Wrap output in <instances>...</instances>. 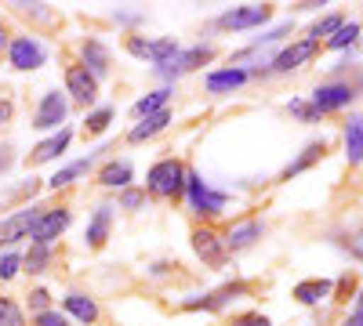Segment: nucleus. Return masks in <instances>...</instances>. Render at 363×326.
Returning a JSON list of instances; mask_svg holds the SVG:
<instances>
[{"instance_id": "nucleus-1", "label": "nucleus", "mask_w": 363, "mask_h": 326, "mask_svg": "<svg viewBox=\"0 0 363 326\" xmlns=\"http://www.w3.org/2000/svg\"><path fill=\"white\" fill-rule=\"evenodd\" d=\"M186 177H189V163L182 156H174V153H167V156L149 163L142 189L157 203H178L182 196H186Z\"/></svg>"}, {"instance_id": "nucleus-2", "label": "nucleus", "mask_w": 363, "mask_h": 326, "mask_svg": "<svg viewBox=\"0 0 363 326\" xmlns=\"http://www.w3.org/2000/svg\"><path fill=\"white\" fill-rule=\"evenodd\" d=\"M186 203H189V211H193L196 225H211L215 218H222V214L229 211L233 196L222 192V189H215L200 170L189 167V177H186Z\"/></svg>"}, {"instance_id": "nucleus-3", "label": "nucleus", "mask_w": 363, "mask_h": 326, "mask_svg": "<svg viewBox=\"0 0 363 326\" xmlns=\"http://www.w3.org/2000/svg\"><path fill=\"white\" fill-rule=\"evenodd\" d=\"M69 225H73V206L69 203H55V206H44L40 203V214H37L33 228H29V243L55 247L69 232Z\"/></svg>"}, {"instance_id": "nucleus-4", "label": "nucleus", "mask_w": 363, "mask_h": 326, "mask_svg": "<svg viewBox=\"0 0 363 326\" xmlns=\"http://www.w3.org/2000/svg\"><path fill=\"white\" fill-rule=\"evenodd\" d=\"M69 98L66 91H58V87H48V91H40L37 105H33V120H29V127L40 131V134H55L62 131L66 120H69Z\"/></svg>"}, {"instance_id": "nucleus-5", "label": "nucleus", "mask_w": 363, "mask_h": 326, "mask_svg": "<svg viewBox=\"0 0 363 326\" xmlns=\"http://www.w3.org/2000/svg\"><path fill=\"white\" fill-rule=\"evenodd\" d=\"M215 54H218V47L211 44V40H200V44H189V47H182L167 66H160V69H153L164 83H171L174 87V80H182V76H189V73H196V69H203L207 62H215Z\"/></svg>"}, {"instance_id": "nucleus-6", "label": "nucleus", "mask_w": 363, "mask_h": 326, "mask_svg": "<svg viewBox=\"0 0 363 326\" xmlns=\"http://www.w3.org/2000/svg\"><path fill=\"white\" fill-rule=\"evenodd\" d=\"M62 80H66V98H69V105H77V109H84V112H91L99 105V95H102V83L91 76L77 58H69V62L62 66Z\"/></svg>"}, {"instance_id": "nucleus-7", "label": "nucleus", "mask_w": 363, "mask_h": 326, "mask_svg": "<svg viewBox=\"0 0 363 326\" xmlns=\"http://www.w3.org/2000/svg\"><path fill=\"white\" fill-rule=\"evenodd\" d=\"M124 51L131 58H138V62L160 69V66H167L171 58L182 51V40L178 37H142V33H131V37H124Z\"/></svg>"}, {"instance_id": "nucleus-8", "label": "nucleus", "mask_w": 363, "mask_h": 326, "mask_svg": "<svg viewBox=\"0 0 363 326\" xmlns=\"http://www.w3.org/2000/svg\"><path fill=\"white\" fill-rule=\"evenodd\" d=\"M4 62L15 73H37V69L48 66V44L33 33H15L8 51H4Z\"/></svg>"}, {"instance_id": "nucleus-9", "label": "nucleus", "mask_w": 363, "mask_h": 326, "mask_svg": "<svg viewBox=\"0 0 363 326\" xmlns=\"http://www.w3.org/2000/svg\"><path fill=\"white\" fill-rule=\"evenodd\" d=\"M244 298H251V283H244V279H233V283H222V286H215V290L200 293V298L182 301L178 308H182V312H225L229 305L244 301Z\"/></svg>"}, {"instance_id": "nucleus-10", "label": "nucleus", "mask_w": 363, "mask_h": 326, "mask_svg": "<svg viewBox=\"0 0 363 326\" xmlns=\"http://www.w3.org/2000/svg\"><path fill=\"white\" fill-rule=\"evenodd\" d=\"M356 95H359V87H356L352 80H327V83H316V87H313L309 105L316 109V116L323 120V116H330V112L349 109V105L356 102Z\"/></svg>"}, {"instance_id": "nucleus-11", "label": "nucleus", "mask_w": 363, "mask_h": 326, "mask_svg": "<svg viewBox=\"0 0 363 326\" xmlns=\"http://www.w3.org/2000/svg\"><path fill=\"white\" fill-rule=\"evenodd\" d=\"M189 247H193V254L203 261V269H225L229 264V250H225V240H222V232L215 228V225H193L189 228Z\"/></svg>"}, {"instance_id": "nucleus-12", "label": "nucleus", "mask_w": 363, "mask_h": 326, "mask_svg": "<svg viewBox=\"0 0 363 326\" xmlns=\"http://www.w3.org/2000/svg\"><path fill=\"white\" fill-rule=\"evenodd\" d=\"M37 214L40 203H26L0 218V250H18V243H29V228H33Z\"/></svg>"}, {"instance_id": "nucleus-13", "label": "nucleus", "mask_w": 363, "mask_h": 326, "mask_svg": "<svg viewBox=\"0 0 363 326\" xmlns=\"http://www.w3.org/2000/svg\"><path fill=\"white\" fill-rule=\"evenodd\" d=\"M269 18H272V4H236L215 18V29H222V33H251V29H262Z\"/></svg>"}, {"instance_id": "nucleus-14", "label": "nucleus", "mask_w": 363, "mask_h": 326, "mask_svg": "<svg viewBox=\"0 0 363 326\" xmlns=\"http://www.w3.org/2000/svg\"><path fill=\"white\" fill-rule=\"evenodd\" d=\"M316 54H320V44H316V40H309V37H301V40H291L287 47H280L277 54L269 58V73H272V76L294 73V69H301L306 62H313Z\"/></svg>"}, {"instance_id": "nucleus-15", "label": "nucleus", "mask_w": 363, "mask_h": 326, "mask_svg": "<svg viewBox=\"0 0 363 326\" xmlns=\"http://www.w3.org/2000/svg\"><path fill=\"white\" fill-rule=\"evenodd\" d=\"M77 62L95 76L99 83L113 73V54H109V47L99 40V37H84L80 44H77Z\"/></svg>"}, {"instance_id": "nucleus-16", "label": "nucleus", "mask_w": 363, "mask_h": 326, "mask_svg": "<svg viewBox=\"0 0 363 326\" xmlns=\"http://www.w3.org/2000/svg\"><path fill=\"white\" fill-rule=\"evenodd\" d=\"M255 76L247 66H218V69H211L203 73V91L207 95H233L240 91V87H247Z\"/></svg>"}, {"instance_id": "nucleus-17", "label": "nucleus", "mask_w": 363, "mask_h": 326, "mask_svg": "<svg viewBox=\"0 0 363 326\" xmlns=\"http://www.w3.org/2000/svg\"><path fill=\"white\" fill-rule=\"evenodd\" d=\"M327 153H330V141H327V138H313V141H306V145H301V153H298L294 160L284 163V170L277 174V182H294V177H301L309 167H316Z\"/></svg>"}, {"instance_id": "nucleus-18", "label": "nucleus", "mask_w": 363, "mask_h": 326, "mask_svg": "<svg viewBox=\"0 0 363 326\" xmlns=\"http://www.w3.org/2000/svg\"><path fill=\"white\" fill-rule=\"evenodd\" d=\"M73 127L66 124L62 131H55V134H48V138H40L37 145H33V153H29V167H44V163H51V160H62L66 153H69V145H73Z\"/></svg>"}, {"instance_id": "nucleus-19", "label": "nucleus", "mask_w": 363, "mask_h": 326, "mask_svg": "<svg viewBox=\"0 0 363 326\" xmlns=\"http://www.w3.org/2000/svg\"><path fill=\"white\" fill-rule=\"evenodd\" d=\"M95 182H99V189H106V192H124V189L135 185V163L124 160V156H113V160H106V163L99 167Z\"/></svg>"}, {"instance_id": "nucleus-20", "label": "nucleus", "mask_w": 363, "mask_h": 326, "mask_svg": "<svg viewBox=\"0 0 363 326\" xmlns=\"http://www.w3.org/2000/svg\"><path fill=\"white\" fill-rule=\"evenodd\" d=\"M62 312L69 315V322H80V326H99L102 322V308L99 301L84 290H66L62 293Z\"/></svg>"}, {"instance_id": "nucleus-21", "label": "nucleus", "mask_w": 363, "mask_h": 326, "mask_svg": "<svg viewBox=\"0 0 363 326\" xmlns=\"http://www.w3.org/2000/svg\"><path fill=\"white\" fill-rule=\"evenodd\" d=\"M262 235H265V221L262 218H244V221H233L222 240H225L229 254H244V250H251L262 240Z\"/></svg>"}, {"instance_id": "nucleus-22", "label": "nucleus", "mask_w": 363, "mask_h": 326, "mask_svg": "<svg viewBox=\"0 0 363 326\" xmlns=\"http://www.w3.org/2000/svg\"><path fill=\"white\" fill-rule=\"evenodd\" d=\"M291 298L301 308H320V305H327L330 298H335V279H320V276L301 279V283L291 286Z\"/></svg>"}, {"instance_id": "nucleus-23", "label": "nucleus", "mask_w": 363, "mask_h": 326, "mask_svg": "<svg viewBox=\"0 0 363 326\" xmlns=\"http://www.w3.org/2000/svg\"><path fill=\"white\" fill-rule=\"evenodd\" d=\"M109 232H113V206L102 203V206L91 211V218L84 225V247L87 250H102L109 243Z\"/></svg>"}, {"instance_id": "nucleus-24", "label": "nucleus", "mask_w": 363, "mask_h": 326, "mask_svg": "<svg viewBox=\"0 0 363 326\" xmlns=\"http://www.w3.org/2000/svg\"><path fill=\"white\" fill-rule=\"evenodd\" d=\"M342 149L349 167H363V112H349L342 124Z\"/></svg>"}, {"instance_id": "nucleus-25", "label": "nucleus", "mask_w": 363, "mask_h": 326, "mask_svg": "<svg viewBox=\"0 0 363 326\" xmlns=\"http://www.w3.org/2000/svg\"><path fill=\"white\" fill-rule=\"evenodd\" d=\"M99 153H106V149H99ZM99 153H91V156H84V160H73V163H66V167H58L48 182H44V189H51V192H62V189H69L77 177H84L91 167L99 163Z\"/></svg>"}, {"instance_id": "nucleus-26", "label": "nucleus", "mask_w": 363, "mask_h": 326, "mask_svg": "<svg viewBox=\"0 0 363 326\" xmlns=\"http://www.w3.org/2000/svg\"><path fill=\"white\" fill-rule=\"evenodd\" d=\"M171 98H174V87H171V83H160V87H153V91H145V95L131 105L135 120H145V116H157V112L171 109Z\"/></svg>"}, {"instance_id": "nucleus-27", "label": "nucleus", "mask_w": 363, "mask_h": 326, "mask_svg": "<svg viewBox=\"0 0 363 326\" xmlns=\"http://www.w3.org/2000/svg\"><path fill=\"white\" fill-rule=\"evenodd\" d=\"M171 120H174V112H171V109H164V112H157V116H145V120H138V124L128 131V145L153 141L157 134H164V131L171 127Z\"/></svg>"}, {"instance_id": "nucleus-28", "label": "nucleus", "mask_w": 363, "mask_h": 326, "mask_svg": "<svg viewBox=\"0 0 363 326\" xmlns=\"http://www.w3.org/2000/svg\"><path fill=\"white\" fill-rule=\"evenodd\" d=\"M113 120H116V109L106 102V105H95V109L84 116V127H80V131H84V138H102Z\"/></svg>"}, {"instance_id": "nucleus-29", "label": "nucleus", "mask_w": 363, "mask_h": 326, "mask_svg": "<svg viewBox=\"0 0 363 326\" xmlns=\"http://www.w3.org/2000/svg\"><path fill=\"white\" fill-rule=\"evenodd\" d=\"M55 261V247H37L29 243V250H22V272L26 276H44Z\"/></svg>"}, {"instance_id": "nucleus-30", "label": "nucleus", "mask_w": 363, "mask_h": 326, "mask_svg": "<svg viewBox=\"0 0 363 326\" xmlns=\"http://www.w3.org/2000/svg\"><path fill=\"white\" fill-rule=\"evenodd\" d=\"M359 37H363V25H359V18H349V22L338 29V33L330 37V40H323L320 47H323V51H352V47L359 44Z\"/></svg>"}, {"instance_id": "nucleus-31", "label": "nucleus", "mask_w": 363, "mask_h": 326, "mask_svg": "<svg viewBox=\"0 0 363 326\" xmlns=\"http://www.w3.org/2000/svg\"><path fill=\"white\" fill-rule=\"evenodd\" d=\"M345 22H349V15H345V11H330V15H323V18H316V22L309 25V33H306V37H309V40H316V44H320V37H323V40H330V37H335Z\"/></svg>"}, {"instance_id": "nucleus-32", "label": "nucleus", "mask_w": 363, "mask_h": 326, "mask_svg": "<svg viewBox=\"0 0 363 326\" xmlns=\"http://www.w3.org/2000/svg\"><path fill=\"white\" fill-rule=\"evenodd\" d=\"M116 206H120V211H128V214H138V211H145V206H149V196H145V189L131 185L124 192H116Z\"/></svg>"}, {"instance_id": "nucleus-33", "label": "nucleus", "mask_w": 363, "mask_h": 326, "mask_svg": "<svg viewBox=\"0 0 363 326\" xmlns=\"http://www.w3.org/2000/svg\"><path fill=\"white\" fill-rule=\"evenodd\" d=\"M0 326H29L26 308L15 298H4V293H0Z\"/></svg>"}, {"instance_id": "nucleus-34", "label": "nucleus", "mask_w": 363, "mask_h": 326, "mask_svg": "<svg viewBox=\"0 0 363 326\" xmlns=\"http://www.w3.org/2000/svg\"><path fill=\"white\" fill-rule=\"evenodd\" d=\"M22 272V250H0V283H11Z\"/></svg>"}, {"instance_id": "nucleus-35", "label": "nucleus", "mask_w": 363, "mask_h": 326, "mask_svg": "<svg viewBox=\"0 0 363 326\" xmlns=\"http://www.w3.org/2000/svg\"><path fill=\"white\" fill-rule=\"evenodd\" d=\"M15 109H18L15 91H11V87H0V134L15 124Z\"/></svg>"}, {"instance_id": "nucleus-36", "label": "nucleus", "mask_w": 363, "mask_h": 326, "mask_svg": "<svg viewBox=\"0 0 363 326\" xmlns=\"http://www.w3.org/2000/svg\"><path fill=\"white\" fill-rule=\"evenodd\" d=\"M291 29H294V18H287V22H280V25H272V29H265V33L262 37H255V51H262V47H269V44H280L287 33H291Z\"/></svg>"}, {"instance_id": "nucleus-37", "label": "nucleus", "mask_w": 363, "mask_h": 326, "mask_svg": "<svg viewBox=\"0 0 363 326\" xmlns=\"http://www.w3.org/2000/svg\"><path fill=\"white\" fill-rule=\"evenodd\" d=\"M26 308H29V315L55 308V305H51V290H48V286H33V290L26 293Z\"/></svg>"}, {"instance_id": "nucleus-38", "label": "nucleus", "mask_w": 363, "mask_h": 326, "mask_svg": "<svg viewBox=\"0 0 363 326\" xmlns=\"http://www.w3.org/2000/svg\"><path fill=\"white\" fill-rule=\"evenodd\" d=\"M356 272H342L338 279H335V298H330V301H338V305H345L349 298H356Z\"/></svg>"}, {"instance_id": "nucleus-39", "label": "nucleus", "mask_w": 363, "mask_h": 326, "mask_svg": "<svg viewBox=\"0 0 363 326\" xmlns=\"http://www.w3.org/2000/svg\"><path fill=\"white\" fill-rule=\"evenodd\" d=\"M287 112L294 116V120H301V124H316V120H320L316 109L309 105V98H291V102H287Z\"/></svg>"}, {"instance_id": "nucleus-40", "label": "nucleus", "mask_w": 363, "mask_h": 326, "mask_svg": "<svg viewBox=\"0 0 363 326\" xmlns=\"http://www.w3.org/2000/svg\"><path fill=\"white\" fill-rule=\"evenodd\" d=\"M29 322L33 326H73L69 315L62 308H48V312H37V315H29Z\"/></svg>"}, {"instance_id": "nucleus-41", "label": "nucleus", "mask_w": 363, "mask_h": 326, "mask_svg": "<svg viewBox=\"0 0 363 326\" xmlns=\"http://www.w3.org/2000/svg\"><path fill=\"white\" fill-rule=\"evenodd\" d=\"M342 250L352 257V261H363V228H352L345 240H342Z\"/></svg>"}, {"instance_id": "nucleus-42", "label": "nucleus", "mask_w": 363, "mask_h": 326, "mask_svg": "<svg viewBox=\"0 0 363 326\" xmlns=\"http://www.w3.org/2000/svg\"><path fill=\"white\" fill-rule=\"evenodd\" d=\"M229 326H272V319L265 312H240L229 319Z\"/></svg>"}, {"instance_id": "nucleus-43", "label": "nucleus", "mask_w": 363, "mask_h": 326, "mask_svg": "<svg viewBox=\"0 0 363 326\" xmlns=\"http://www.w3.org/2000/svg\"><path fill=\"white\" fill-rule=\"evenodd\" d=\"M342 326H363V286L356 290V298H352V308L345 312Z\"/></svg>"}, {"instance_id": "nucleus-44", "label": "nucleus", "mask_w": 363, "mask_h": 326, "mask_svg": "<svg viewBox=\"0 0 363 326\" xmlns=\"http://www.w3.org/2000/svg\"><path fill=\"white\" fill-rule=\"evenodd\" d=\"M11 167H15V149H11L8 141H0V177H4Z\"/></svg>"}, {"instance_id": "nucleus-45", "label": "nucleus", "mask_w": 363, "mask_h": 326, "mask_svg": "<svg viewBox=\"0 0 363 326\" xmlns=\"http://www.w3.org/2000/svg\"><path fill=\"white\" fill-rule=\"evenodd\" d=\"M11 37H15V33H11V25H8L4 18H0V54H4V51H8V44H11Z\"/></svg>"}]
</instances>
